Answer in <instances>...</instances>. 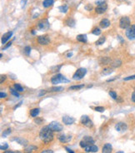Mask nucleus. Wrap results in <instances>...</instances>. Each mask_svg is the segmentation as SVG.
Returning a JSON list of instances; mask_svg holds the SVG:
<instances>
[{
    "mask_svg": "<svg viewBox=\"0 0 135 153\" xmlns=\"http://www.w3.org/2000/svg\"><path fill=\"white\" fill-rule=\"evenodd\" d=\"M39 137H40V139L43 141V142L49 143L51 141H53V131L49 128V126L43 127L40 131Z\"/></svg>",
    "mask_w": 135,
    "mask_h": 153,
    "instance_id": "nucleus-1",
    "label": "nucleus"
},
{
    "mask_svg": "<svg viewBox=\"0 0 135 153\" xmlns=\"http://www.w3.org/2000/svg\"><path fill=\"white\" fill-rule=\"evenodd\" d=\"M86 73H87L86 68H78V70L75 72L74 76H73V79L76 80V81H79V80L83 78L84 76L86 75Z\"/></svg>",
    "mask_w": 135,
    "mask_h": 153,
    "instance_id": "nucleus-2",
    "label": "nucleus"
},
{
    "mask_svg": "<svg viewBox=\"0 0 135 153\" xmlns=\"http://www.w3.org/2000/svg\"><path fill=\"white\" fill-rule=\"evenodd\" d=\"M69 80L67 79L65 77H63L62 74H57L55 76H53L51 78V82L53 84H58V83L61 82H69Z\"/></svg>",
    "mask_w": 135,
    "mask_h": 153,
    "instance_id": "nucleus-3",
    "label": "nucleus"
},
{
    "mask_svg": "<svg viewBox=\"0 0 135 153\" xmlns=\"http://www.w3.org/2000/svg\"><path fill=\"white\" fill-rule=\"evenodd\" d=\"M94 140L91 137H84L83 140L80 141L79 144L82 148H85V147L88 146L94 145Z\"/></svg>",
    "mask_w": 135,
    "mask_h": 153,
    "instance_id": "nucleus-4",
    "label": "nucleus"
},
{
    "mask_svg": "<svg viewBox=\"0 0 135 153\" xmlns=\"http://www.w3.org/2000/svg\"><path fill=\"white\" fill-rule=\"evenodd\" d=\"M119 26L121 28L127 29L130 27V19L128 17H122L119 21Z\"/></svg>",
    "mask_w": 135,
    "mask_h": 153,
    "instance_id": "nucleus-5",
    "label": "nucleus"
},
{
    "mask_svg": "<svg viewBox=\"0 0 135 153\" xmlns=\"http://www.w3.org/2000/svg\"><path fill=\"white\" fill-rule=\"evenodd\" d=\"M126 37L129 40L135 39V25H132L126 30Z\"/></svg>",
    "mask_w": 135,
    "mask_h": 153,
    "instance_id": "nucleus-6",
    "label": "nucleus"
},
{
    "mask_svg": "<svg viewBox=\"0 0 135 153\" xmlns=\"http://www.w3.org/2000/svg\"><path fill=\"white\" fill-rule=\"evenodd\" d=\"M49 127L53 132H61V131L63 130V126L58 121H52L51 123L49 125Z\"/></svg>",
    "mask_w": 135,
    "mask_h": 153,
    "instance_id": "nucleus-7",
    "label": "nucleus"
},
{
    "mask_svg": "<svg viewBox=\"0 0 135 153\" xmlns=\"http://www.w3.org/2000/svg\"><path fill=\"white\" fill-rule=\"evenodd\" d=\"M38 28L41 31H46L49 28V23L47 19H43L38 23Z\"/></svg>",
    "mask_w": 135,
    "mask_h": 153,
    "instance_id": "nucleus-8",
    "label": "nucleus"
},
{
    "mask_svg": "<svg viewBox=\"0 0 135 153\" xmlns=\"http://www.w3.org/2000/svg\"><path fill=\"white\" fill-rule=\"evenodd\" d=\"M81 123H82L83 126H85L87 127H91L93 126V121H91V119H90L88 116L84 115L82 117H81Z\"/></svg>",
    "mask_w": 135,
    "mask_h": 153,
    "instance_id": "nucleus-9",
    "label": "nucleus"
},
{
    "mask_svg": "<svg viewBox=\"0 0 135 153\" xmlns=\"http://www.w3.org/2000/svg\"><path fill=\"white\" fill-rule=\"evenodd\" d=\"M38 42L41 45H48L50 43V38L48 35H42L38 38Z\"/></svg>",
    "mask_w": 135,
    "mask_h": 153,
    "instance_id": "nucleus-10",
    "label": "nucleus"
},
{
    "mask_svg": "<svg viewBox=\"0 0 135 153\" xmlns=\"http://www.w3.org/2000/svg\"><path fill=\"white\" fill-rule=\"evenodd\" d=\"M128 128V126L124 122H119L115 125V130L117 132H125Z\"/></svg>",
    "mask_w": 135,
    "mask_h": 153,
    "instance_id": "nucleus-11",
    "label": "nucleus"
},
{
    "mask_svg": "<svg viewBox=\"0 0 135 153\" xmlns=\"http://www.w3.org/2000/svg\"><path fill=\"white\" fill-rule=\"evenodd\" d=\"M107 8H108V5L105 3V4H103L101 5H98V7L95 8V12L98 13V14H102V13L106 12Z\"/></svg>",
    "mask_w": 135,
    "mask_h": 153,
    "instance_id": "nucleus-12",
    "label": "nucleus"
},
{
    "mask_svg": "<svg viewBox=\"0 0 135 153\" xmlns=\"http://www.w3.org/2000/svg\"><path fill=\"white\" fill-rule=\"evenodd\" d=\"M63 122L65 125H72L74 123L75 121V119L74 117H71V116H63Z\"/></svg>",
    "mask_w": 135,
    "mask_h": 153,
    "instance_id": "nucleus-13",
    "label": "nucleus"
},
{
    "mask_svg": "<svg viewBox=\"0 0 135 153\" xmlns=\"http://www.w3.org/2000/svg\"><path fill=\"white\" fill-rule=\"evenodd\" d=\"M12 35H13V32H11V31L7 32L6 33H4V34L3 35L2 39H1L2 43H3V44H5V43H6L11 38V37H12Z\"/></svg>",
    "mask_w": 135,
    "mask_h": 153,
    "instance_id": "nucleus-14",
    "label": "nucleus"
},
{
    "mask_svg": "<svg viewBox=\"0 0 135 153\" xmlns=\"http://www.w3.org/2000/svg\"><path fill=\"white\" fill-rule=\"evenodd\" d=\"M84 150H85V151L87 153L88 152H97L98 151V147L97 146L95 145H91V146H88L84 148Z\"/></svg>",
    "mask_w": 135,
    "mask_h": 153,
    "instance_id": "nucleus-15",
    "label": "nucleus"
},
{
    "mask_svg": "<svg viewBox=\"0 0 135 153\" xmlns=\"http://www.w3.org/2000/svg\"><path fill=\"white\" fill-rule=\"evenodd\" d=\"M112 146L111 144L107 143V144H105V145L103 146L102 153H111L112 152Z\"/></svg>",
    "mask_w": 135,
    "mask_h": 153,
    "instance_id": "nucleus-16",
    "label": "nucleus"
},
{
    "mask_svg": "<svg viewBox=\"0 0 135 153\" xmlns=\"http://www.w3.org/2000/svg\"><path fill=\"white\" fill-rule=\"evenodd\" d=\"M99 25L101 27H103V28H106V27H109V25H110V21L107 18H103L100 21Z\"/></svg>",
    "mask_w": 135,
    "mask_h": 153,
    "instance_id": "nucleus-17",
    "label": "nucleus"
},
{
    "mask_svg": "<svg viewBox=\"0 0 135 153\" xmlns=\"http://www.w3.org/2000/svg\"><path fill=\"white\" fill-rule=\"evenodd\" d=\"M59 141L61 142L65 143V142H69V141L72 139V136H65V135H62L59 137Z\"/></svg>",
    "mask_w": 135,
    "mask_h": 153,
    "instance_id": "nucleus-18",
    "label": "nucleus"
},
{
    "mask_svg": "<svg viewBox=\"0 0 135 153\" xmlns=\"http://www.w3.org/2000/svg\"><path fill=\"white\" fill-rule=\"evenodd\" d=\"M76 38L78 42H81V43H87V41H88V38H87L86 34H79L77 36Z\"/></svg>",
    "mask_w": 135,
    "mask_h": 153,
    "instance_id": "nucleus-19",
    "label": "nucleus"
},
{
    "mask_svg": "<svg viewBox=\"0 0 135 153\" xmlns=\"http://www.w3.org/2000/svg\"><path fill=\"white\" fill-rule=\"evenodd\" d=\"M13 140L16 141L17 142L19 143V144H20V145H22V146H26L27 144H28V141L25 140V139H24V138H22V137L15 138V139H13Z\"/></svg>",
    "mask_w": 135,
    "mask_h": 153,
    "instance_id": "nucleus-20",
    "label": "nucleus"
},
{
    "mask_svg": "<svg viewBox=\"0 0 135 153\" xmlns=\"http://www.w3.org/2000/svg\"><path fill=\"white\" fill-rule=\"evenodd\" d=\"M53 4H54V0H44L43 2V6L46 8L52 6V5H53Z\"/></svg>",
    "mask_w": 135,
    "mask_h": 153,
    "instance_id": "nucleus-21",
    "label": "nucleus"
},
{
    "mask_svg": "<svg viewBox=\"0 0 135 153\" xmlns=\"http://www.w3.org/2000/svg\"><path fill=\"white\" fill-rule=\"evenodd\" d=\"M100 63L101 64H104V65H107L108 64V63H111V60L109 57H102L100 59Z\"/></svg>",
    "mask_w": 135,
    "mask_h": 153,
    "instance_id": "nucleus-22",
    "label": "nucleus"
},
{
    "mask_svg": "<svg viewBox=\"0 0 135 153\" xmlns=\"http://www.w3.org/2000/svg\"><path fill=\"white\" fill-rule=\"evenodd\" d=\"M110 64L112 68H119V67H120L121 64H122V62H121L120 60L117 59V60H114V62H112Z\"/></svg>",
    "mask_w": 135,
    "mask_h": 153,
    "instance_id": "nucleus-23",
    "label": "nucleus"
},
{
    "mask_svg": "<svg viewBox=\"0 0 135 153\" xmlns=\"http://www.w3.org/2000/svg\"><path fill=\"white\" fill-rule=\"evenodd\" d=\"M66 24L68 25L69 27H74L75 26V21L74 18H69V19H67L66 20Z\"/></svg>",
    "mask_w": 135,
    "mask_h": 153,
    "instance_id": "nucleus-24",
    "label": "nucleus"
},
{
    "mask_svg": "<svg viewBox=\"0 0 135 153\" xmlns=\"http://www.w3.org/2000/svg\"><path fill=\"white\" fill-rule=\"evenodd\" d=\"M39 112H40V110H39L38 108H34V109L31 110L30 115H31V116H33V117H36V116L39 114Z\"/></svg>",
    "mask_w": 135,
    "mask_h": 153,
    "instance_id": "nucleus-25",
    "label": "nucleus"
},
{
    "mask_svg": "<svg viewBox=\"0 0 135 153\" xmlns=\"http://www.w3.org/2000/svg\"><path fill=\"white\" fill-rule=\"evenodd\" d=\"M36 149H37V147H36V146H28V147H26V148H25L24 152L25 153H32L33 151H34V150H36Z\"/></svg>",
    "mask_w": 135,
    "mask_h": 153,
    "instance_id": "nucleus-26",
    "label": "nucleus"
},
{
    "mask_svg": "<svg viewBox=\"0 0 135 153\" xmlns=\"http://www.w3.org/2000/svg\"><path fill=\"white\" fill-rule=\"evenodd\" d=\"M58 9H59V11L61 13H65L68 12V10H69V7H68L67 5H63V6L58 7Z\"/></svg>",
    "mask_w": 135,
    "mask_h": 153,
    "instance_id": "nucleus-27",
    "label": "nucleus"
},
{
    "mask_svg": "<svg viewBox=\"0 0 135 153\" xmlns=\"http://www.w3.org/2000/svg\"><path fill=\"white\" fill-rule=\"evenodd\" d=\"M84 87V85L82 84V85H75V86H72V87H70L69 89V90H79V89Z\"/></svg>",
    "mask_w": 135,
    "mask_h": 153,
    "instance_id": "nucleus-28",
    "label": "nucleus"
},
{
    "mask_svg": "<svg viewBox=\"0 0 135 153\" xmlns=\"http://www.w3.org/2000/svg\"><path fill=\"white\" fill-rule=\"evenodd\" d=\"M63 90V87H53L49 89L50 91H61Z\"/></svg>",
    "mask_w": 135,
    "mask_h": 153,
    "instance_id": "nucleus-29",
    "label": "nucleus"
},
{
    "mask_svg": "<svg viewBox=\"0 0 135 153\" xmlns=\"http://www.w3.org/2000/svg\"><path fill=\"white\" fill-rule=\"evenodd\" d=\"M105 40H106L105 37H101L99 39H98V40L96 42V45H101V44L104 43Z\"/></svg>",
    "mask_w": 135,
    "mask_h": 153,
    "instance_id": "nucleus-30",
    "label": "nucleus"
},
{
    "mask_svg": "<svg viewBox=\"0 0 135 153\" xmlns=\"http://www.w3.org/2000/svg\"><path fill=\"white\" fill-rule=\"evenodd\" d=\"M10 93H11V94H13V96H15V97H19V93H18V91H17L16 89L10 88Z\"/></svg>",
    "mask_w": 135,
    "mask_h": 153,
    "instance_id": "nucleus-31",
    "label": "nucleus"
},
{
    "mask_svg": "<svg viewBox=\"0 0 135 153\" xmlns=\"http://www.w3.org/2000/svg\"><path fill=\"white\" fill-rule=\"evenodd\" d=\"M112 72H114V70H112V69H111V68H104L103 70V73L105 74V75H108V74L112 73Z\"/></svg>",
    "mask_w": 135,
    "mask_h": 153,
    "instance_id": "nucleus-32",
    "label": "nucleus"
},
{
    "mask_svg": "<svg viewBox=\"0 0 135 153\" xmlns=\"http://www.w3.org/2000/svg\"><path fill=\"white\" fill-rule=\"evenodd\" d=\"M14 89H16L18 91H20V93L24 91V88H22V86L20 84H17V83H16V84H14Z\"/></svg>",
    "mask_w": 135,
    "mask_h": 153,
    "instance_id": "nucleus-33",
    "label": "nucleus"
},
{
    "mask_svg": "<svg viewBox=\"0 0 135 153\" xmlns=\"http://www.w3.org/2000/svg\"><path fill=\"white\" fill-rule=\"evenodd\" d=\"M92 33H93V34L98 36V35H100L101 34V30L99 28H98V27H95V28L93 30Z\"/></svg>",
    "mask_w": 135,
    "mask_h": 153,
    "instance_id": "nucleus-34",
    "label": "nucleus"
},
{
    "mask_svg": "<svg viewBox=\"0 0 135 153\" xmlns=\"http://www.w3.org/2000/svg\"><path fill=\"white\" fill-rule=\"evenodd\" d=\"M109 95H110V97H112V99L117 100L118 96H117V93H115V91H109Z\"/></svg>",
    "mask_w": 135,
    "mask_h": 153,
    "instance_id": "nucleus-35",
    "label": "nucleus"
},
{
    "mask_svg": "<svg viewBox=\"0 0 135 153\" xmlns=\"http://www.w3.org/2000/svg\"><path fill=\"white\" fill-rule=\"evenodd\" d=\"M11 132H12V129H11V128L7 129L4 133H3V137H7V136L9 135L10 133H11Z\"/></svg>",
    "mask_w": 135,
    "mask_h": 153,
    "instance_id": "nucleus-36",
    "label": "nucleus"
},
{
    "mask_svg": "<svg viewBox=\"0 0 135 153\" xmlns=\"http://www.w3.org/2000/svg\"><path fill=\"white\" fill-rule=\"evenodd\" d=\"M30 52H31V48H30V47H29V46L25 47V48H24V52H25V53H26V55H28V56H29Z\"/></svg>",
    "mask_w": 135,
    "mask_h": 153,
    "instance_id": "nucleus-37",
    "label": "nucleus"
},
{
    "mask_svg": "<svg viewBox=\"0 0 135 153\" xmlns=\"http://www.w3.org/2000/svg\"><path fill=\"white\" fill-rule=\"evenodd\" d=\"M94 110L96 111V112H103V111H104V107H94Z\"/></svg>",
    "mask_w": 135,
    "mask_h": 153,
    "instance_id": "nucleus-38",
    "label": "nucleus"
},
{
    "mask_svg": "<svg viewBox=\"0 0 135 153\" xmlns=\"http://www.w3.org/2000/svg\"><path fill=\"white\" fill-rule=\"evenodd\" d=\"M34 122H35L36 124H41L42 122H43V119H42V118H39V117L35 118V119H34Z\"/></svg>",
    "mask_w": 135,
    "mask_h": 153,
    "instance_id": "nucleus-39",
    "label": "nucleus"
},
{
    "mask_svg": "<svg viewBox=\"0 0 135 153\" xmlns=\"http://www.w3.org/2000/svg\"><path fill=\"white\" fill-rule=\"evenodd\" d=\"M8 148V145L7 143H4V145H2L1 146H0V149L3 150V151H4V150H7Z\"/></svg>",
    "mask_w": 135,
    "mask_h": 153,
    "instance_id": "nucleus-40",
    "label": "nucleus"
},
{
    "mask_svg": "<svg viewBox=\"0 0 135 153\" xmlns=\"http://www.w3.org/2000/svg\"><path fill=\"white\" fill-rule=\"evenodd\" d=\"M133 79H135V75H133V76H129L128 77H125L123 80H124V81H129V80H133Z\"/></svg>",
    "mask_w": 135,
    "mask_h": 153,
    "instance_id": "nucleus-41",
    "label": "nucleus"
},
{
    "mask_svg": "<svg viewBox=\"0 0 135 153\" xmlns=\"http://www.w3.org/2000/svg\"><path fill=\"white\" fill-rule=\"evenodd\" d=\"M0 78H1L0 79V82L3 83L5 80H6V76H5V75H2V76L0 77Z\"/></svg>",
    "mask_w": 135,
    "mask_h": 153,
    "instance_id": "nucleus-42",
    "label": "nucleus"
},
{
    "mask_svg": "<svg viewBox=\"0 0 135 153\" xmlns=\"http://www.w3.org/2000/svg\"><path fill=\"white\" fill-rule=\"evenodd\" d=\"M96 4L97 5H101L103 4H105V0H98V1H96Z\"/></svg>",
    "mask_w": 135,
    "mask_h": 153,
    "instance_id": "nucleus-43",
    "label": "nucleus"
},
{
    "mask_svg": "<svg viewBox=\"0 0 135 153\" xmlns=\"http://www.w3.org/2000/svg\"><path fill=\"white\" fill-rule=\"evenodd\" d=\"M45 93H46V91L42 90V91H40V93H38V97H42V96H43Z\"/></svg>",
    "mask_w": 135,
    "mask_h": 153,
    "instance_id": "nucleus-44",
    "label": "nucleus"
},
{
    "mask_svg": "<svg viewBox=\"0 0 135 153\" xmlns=\"http://www.w3.org/2000/svg\"><path fill=\"white\" fill-rule=\"evenodd\" d=\"M7 97V94L5 93H3L2 91V93H0V97H1V98H4V97Z\"/></svg>",
    "mask_w": 135,
    "mask_h": 153,
    "instance_id": "nucleus-45",
    "label": "nucleus"
},
{
    "mask_svg": "<svg viewBox=\"0 0 135 153\" xmlns=\"http://www.w3.org/2000/svg\"><path fill=\"white\" fill-rule=\"evenodd\" d=\"M41 153H53V151L52 150H44V151H43Z\"/></svg>",
    "mask_w": 135,
    "mask_h": 153,
    "instance_id": "nucleus-46",
    "label": "nucleus"
},
{
    "mask_svg": "<svg viewBox=\"0 0 135 153\" xmlns=\"http://www.w3.org/2000/svg\"><path fill=\"white\" fill-rule=\"evenodd\" d=\"M11 45H12V42H9V43H8V44H7V45L5 46L4 48H3V50H5V49H6V48H8V47H9V46H11Z\"/></svg>",
    "mask_w": 135,
    "mask_h": 153,
    "instance_id": "nucleus-47",
    "label": "nucleus"
},
{
    "mask_svg": "<svg viewBox=\"0 0 135 153\" xmlns=\"http://www.w3.org/2000/svg\"><path fill=\"white\" fill-rule=\"evenodd\" d=\"M131 99H132V101H133V102H135V91L133 93V94H132Z\"/></svg>",
    "mask_w": 135,
    "mask_h": 153,
    "instance_id": "nucleus-48",
    "label": "nucleus"
},
{
    "mask_svg": "<svg viewBox=\"0 0 135 153\" xmlns=\"http://www.w3.org/2000/svg\"><path fill=\"white\" fill-rule=\"evenodd\" d=\"M93 8V7L91 6V5H87V6L85 7V9H87L88 11H90Z\"/></svg>",
    "mask_w": 135,
    "mask_h": 153,
    "instance_id": "nucleus-49",
    "label": "nucleus"
},
{
    "mask_svg": "<svg viewBox=\"0 0 135 153\" xmlns=\"http://www.w3.org/2000/svg\"><path fill=\"white\" fill-rule=\"evenodd\" d=\"M65 149H66V151H67L68 152H69V153H74V151H72V150H71V149H69V147H65Z\"/></svg>",
    "mask_w": 135,
    "mask_h": 153,
    "instance_id": "nucleus-50",
    "label": "nucleus"
},
{
    "mask_svg": "<svg viewBox=\"0 0 135 153\" xmlns=\"http://www.w3.org/2000/svg\"><path fill=\"white\" fill-rule=\"evenodd\" d=\"M118 38H119V39L121 41V43H123V42H124V40L123 39V38H122V37H121V36H118Z\"/></svg>",
    "mask_w": 135,
    "mask_h": 153,
    "instance_id": "nucleus-51",
    "label": "nucleus"
},
{
    "mask_svg": "<svg viewBox=\"0 0 135 153\" xmlns=\"http://www.w3.org/2000/svg\"><path fill=\"white\" fill-rule=\"evenodd\" d=\"M72 56H73V53H72V52H69V53L67 54V57H71Z\"/></svg>",
    "mask_w": 135,
    "mask_h": 153,
    "instance_id": "nucleus-52",
    "label": "nucleus"
},
{
    "mask_svg": "<svg viewBox=\"0 0 135 153\" xmlns=\"http://www.w3.org/2000/svg\"><path fill=\"white\" fill-rule=\"evenodd\" d=\"M4 153H14L13 151H5Z\"/></svg>",
    "mask_w": 135,
    "mask_h": 153,
    "instance_id": "nucleus-53",
    "label": "nucleus"
},
{
    "mask_svg": "<svg viewBox=\"0 0 135 153\" xmlns=\"http://www.w3.org/2000/svg\"><path fill=\"white\" fill-rule=\"evenodd\" d=\"M116 153H124L123 151H118V152H116Z\"/></svg>",
    "mask_w": 135,
    "mask_h": 153,
    "instance_id": "nucleus-54",
    "label": "nucleus"
},
{
    "mask_svg": "<svg viewBox=\"0 0 135 153\" xmlns=\"http://www.w3.org/2000/svg\"><path fill=\"white\" fill-rule=\"evenodd\" d=\"M32 33L33 34H35V31H32Z\"/></svg>",
    "mask_w": 135,
    "mask_h": 153,
    "instance_id": "nucleus-55",
    "label": "nucleus"
},
{
    "mask_svg": "<svg viewBox=\"0 0 135 153\" xmlns=\"http://www.w3.org/2000/svg\"><path fill=\"white\" fill-rule=\"evenodd\" d=\"M17 153H20V152H17Z\"/></svg>",
    "mask_w": 135,
    "mask_h": 153,
    "instance_id": "nucleus-56",
    "label": "nucleus"
}]
</instances>
